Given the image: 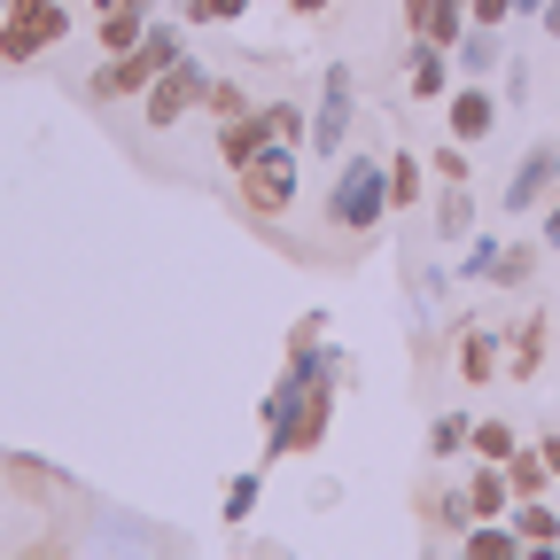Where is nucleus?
Returning <instances> with one entry per match:
<instances>
[{
	"label": "nucleus",
	"mask_w": 560,
	"mask_h": 560,
	"mask_svg": "<svg viewBox=\"0 0 560 560\" xmlns=\"http://www.w3.org/2000/svg\"><path fill=\"white\" fill-rule=\"evenodd\" d=\"M179 62V32H149V39H140V47H125L109 70H102V94H149L156 79H164V70Z\"/></svg>",
	"instance_id": "1"
},
{
	"label": "nucleus",
	"mask_w": 560,
	"mask_h": 560,
	"mask_svg": "<svg viewBox=\"0 0 560 560\" xmlns=\"http://www.w3.org/2000/svg\"><path fill=\"white\" fill-rule=\"evenodd\" d=\"M335 226H350V234H366L382 210H389V172L382 164H342V179H335Z\"/></svg>",
	"instance_id": "2"
},
{
	"label": "nucleus",
	"mask_w": 560,
	"mask_h": 560,
	"mask_svg": "<svg viewBox=\"0 0 560 560\" xmlns=\"http://www.w3.org/2000/svg\"><path fill=\"white\" fill-rule=\"evenodd\" d=\"M304 132V117L289 109V102H272V109H257V117H234L226 132H219V149H226V164H249L257 149H272V140H296Z\"/></svg>",
	"instance_id": "3"
},
{
	"label": "nucleus",
	"mask_w": 560,
	"mask_h": 560,
	"mask_svg": "<svg viewBox=\"0 0 560 560\" xmlns=\"http://www.w3.org/2000/svg\"><path fill=\"white\" fill-rule=\"evenodd\" d=\"M55 39H62V9H55V0H9V24H0V55H9V62H24V55L55 47Z\"/></svg>",
	"instance_id": "4"
},
{
	"label": "nucleus",
	"mask_w": 560,
	"mask_h": 560,
	"mask_svg": "<svg viewBox=\"0 0 560 560\" xmlns=\"http://www.w3.org/2000/svg\"><path fill=\"white\" fill-rule=\"evenodd\" d=\"M242 195H249V210H289V202H296V156L280 149V140H272V149H257V156L242 164Z\"/></svg>",
	"instance_id": "5"
},
{
	"label": "nucleus",
	"mask_w": 560,
	"mask_h": 560,
	"mask_svg": "<svg viewBox=\"0 0 560 560\" xmlns=\"http://www.w3.org/2000/svg\"><path fill=\"white\" fill-rule=\"evenodd\" d=\"M195 102H210V79H202L195 62H172L164 79L149 86V125H179V117H187Z\"/></svg>",
	"instance_id": "6"
},
{
	"label": "nucleus",
	"mask_w": 560,
	"mask_h": 560,
	"mask_svg": "<svg viewBox=\"0 0 560 560\" xmlns=\"http://www.w3.org/2000/svg\"><path fill=\"white\" fill-rule=\"evenodd\" d=\"M459 9L467 0H405V24L429 47H459Z\"/></svg>",
	"instance_id": "7"
},
{
	"label": "nucleus",
	"mask_w": 560,
	"mask_h": 560,
	"mask_svg": "<svg viewBox=\"0 0 560 560\" xmlns=\"http://www.w3.org/2000/svg\"><path fill=\"white\" fill-rule=\"evenodd\" d=\"M552 172H560V149H529V156H522V172H514V187H506V210H529V202H545Z\"/></svg>",
	"instance_id": "8"
},
{
	"label": "nucleus",
	"mask_w": 560,
	"mask_h": 560,
	"mask_svg": "<svg viewBox=\"0 0 560 560\" xmlns=\"http://www.w3.org/2000/svg\"><path fill=\"white\" fill-rule=\"evenodd\" d=\"M342 125H350V79L342 70H327V102H319V125H312V149H342Z\"/></svg>",
	"instance_id": "9"
},
{
	"label": "nucleus",
	"mask_w": 560,
	"mask_h": 560,
	"mask_svg": "<svg viewBox=\"0 0 560 560\" xmlns=\"http://www.w3.org/2000/svg\"><path fill=\"white\" fill-rule=\"evenodd\" d=\"M490 117H499V109H490V94H482V86L452 94V140H482V132H490Z\"/></svg>",
	"instance_id": "10"
},
{
	"label": "nucleus",
	"mask_w": 560,
	"mask_h": 560,
	"mask_svg": "<svg viewBox=\"0 0 560 560\" xmlns=\"http://www.w3.org/2000/svg\"><path fill=\"white\" fill-rule=\"evenodd\" d=\"M506 506H514V482L482 467V475L467 482V514H475V522H490V514H506Z\"/></svg>",
	"instance_id": "11"
},
{
	"label": "nucleus",
	"mask_w": 560,
	"mask_h": 560,
	"mask_svg": "<svg viewBox=\"0 0 560 560\" xmlns=\"http://www.w3.org/2000/svg\"><path fill=\"white\" fill-rule=\"evenodd\" d=\"M506 482H514V499H537V490L552 482V467H545V452H514V459H506Z\"/></svg>",
	"instance_id": "12"
},
{
	"label": "nucleus",
	"mask_w": 560,
	"mask_h": 560,
	"mask_svg": "<svg viewBox=\"0 0 560 560\" xmlns=\"http://www.w3.org/2000/svg\"><path fill=\"white\" fill-rule=\"evenodd\" d=\"M140 39H149L140 9H109V16H102V47H109V55H125V47H140Z\"/></svg>",
	"instance_id": "13"
},
{
	"label": "nucleus",
	"mask_w": 560,
	"mask_h": 560,
	"mask_svg": "<svg viewBox=\"0 0 560 560\" xmlns=\"http://www.w3.org/2000/svg\"><path fill=\"white\" fill-rule=\"evenodd\" d=\"M412 94H444V47H429V39L412 55Z\"/></svg>",
	"instance_id": "14"
},
{
	"label": "nucleus",
	"mask_w": 560,
	"mask_h": 560,
	"mask_svg": "<svg viewBox=\"0 0 560 560\" xmlns=\"http://www.w3.org/2000/svg\"><path fill=\"white\" fill-rule=\"evenodd\" d=\"M475 452H482V459H514L522 444H514V429H506V420H482V429H475Z\"/></svg>",
	"instance_id": "15"
},
{
	"label": "nucleus",
	"mask_w": 560,
	"mask_h": 560,
	"mask_svg": "<svg viewBox=\"0 0 560 560\" xmlns=\"http://www.w3.org/2000/svg\"><path fill=\"white\" fill-rule=\"evenodd\" d=\"M389 202H397V210H405V202H420V164H412V156H397V164H389Z\"/></svg>",
	"instance_id": "16"
},
{
	"label": "nucleus",
	"mask_w": 560,
	"mask_h": 560,
	"mask_svg": "<svg viewBox=\"0 0 560 560\" xmlns=\"http://www.w3.org/2000/svg\"><path fill=\"white\" fill-rule=\"evenodd\" d=\"M242 9H249V0H187V16H195V24H234Z\"/></svg>",
	"instance_id": "17"
},
{
	"label": "nucleus",
	"mask_w": 560,
	"mask_h": 560,
	"mask_svg": "<svg viewBox=\"0 0 560 560\" xmlns=\"http://www.w3.org/2000/svg\"><path fill=\"white\" fill-rule=\"evenodd\" d=\"M522 537H529V545H552L560 529H552V514H545V506H529V499H522Z\"/></svg>",
	"instance_id": "18"
},
{
	"label": "nucleus",
	"mask_w": 560,
	"mask_h": 560,
	"mask_svg": "<svg viewBox=\"0 0 560 560\" xmlns=\"http://www.w3.org/2000/svg\"><path fill=\"white\" fill-rule=\"evenodd\" d=\"M459 366H467V382H490V342H482V335L459 350Z\"/></svg>",
	"instance_id": "19"
},
{
	"label": "nucleus",
	"mask_w": 560,
	"mask_h": 560,
	"mask_svg": "<svg viewBox=\"0 0 560 560\" xmlns=\"http://www.w3.org/2000/svg\"><path fill=\"white\" fill-rule=\"evenodd\" d=\"M467 552H522V537H506V529H475Z\"/></svg>",
	"instance_id": "20"
},
{
	"label": "nucleus",
	"mask_w": 560,
	"mask_h": 560,
	"mask_svg": "<svg viewBox=\"0 0 560 560\" xmlns=\"http://www.w3.org/2000/svg\"><path fill=\"white\" fill-rule=\"evenodd\" d=\"M459 444H467V420H436V444L429 452H459Z\"/></svg>",
	"instance_id": "21"
},
{
	"label": "nucleus",
	"mask_w": 560,
	"mask_h": 560,
	"mask_svg": "<svg viewBox=\"0 0 560 560\" xmlns=\"http://www.w3.org/2000/svg\"><path fill=\"white\" fill-rule=\"evenodd\" d=\"M514 16V0H475V24H490V32H499Z\"/></svg>",
	"instance_id": "22"
},
{
	"label": "nucleus",
	"mask_w": 560,
	"mask_h": 560,
	"mask_svg": "<svg viewBox=\"0 0 560 560\" xmlns=\"http://www.w3.org/2000/svg\"><path fill=\"white\" fill-rule=\"evenodd\" d=\"M94 9H102V16H109V9H149V0H94Z\"/></svg>",
	"instance_id": "23"
},
{
	"label": "nucleus",
	"mask_w": 560,
	"mask_h": 560,
	"mask_svg": "<svg viewBox=\"0 0 560 560\" xmlns=\"http://www.w3.org/2000/svg\"><path fill=\"white\" fill-rule=\"evenodd\" d=\"M545 32H560V0H545Z\"/></svg>",
	"instance_id": "24"
},
{
	"label": "nucleus",
	"mask_w": 560,
	"mask_h": 560,
	"mask_svg": "<svg viewBox=\"0 0 560 560\" xmlns=\"http://www.w3.org/2000/svg\"><path fill=\"white\" fill-rule=\"evenodd\" d=\"M545 242H552V249H560V210H552V219H545Z\"/></svg>",
	"instance_id": "25"
},
{
	"label": "nucleus",
	"mask_w": 560,
	"mask_h": 560,
	"mask_svg": "<svg viewBox=\"0 0 560 560\" xmlns=\"http://www.w3.org/2000/svg\"><path fill=\"white\" fill-rule=\"evenodd\" d=\"M545 467H552V475H560V436H552V444H545Z\"/></svg>",
	"instance_id": "26"
},
{
	"label": "nucleus",
	"mask_w": 560,
	"mask_h": 560,
	"mask_svg": "<svg viewBox=\"0 0 560 560\" xmlns=\"http://www.w3.org/2000/svg\"><path fill=\"white\" fill-rule=\"evenodd\" d=\"M296 9H304V16H319V9H327V0H296Z\"/></svg>",
	"instance_id": "27"
},
{
	"label": "nucleus",
	"mask_w": 560,
	"mask_h": 560,
	"mask_svg": "<svg viewBox=\"0 0 560 560\" xmlns=\"http://www.w3.org/2000/svg\"><path fill=\"white\" fill-rule=\"evenodd\" d=\"M514 9H545V0H514Z\"/></svg>",
	"instance_id": "28"
}]
</instances>
